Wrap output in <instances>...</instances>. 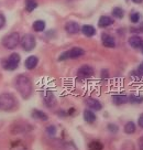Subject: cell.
Masks as SVG:
<instances>
[{
	"label": "cell",
	"instance_id": "1",
	"mask_svg": "<svg viewBox=\"0 0 143 150\" xmlns=\"http://www.w3.org/2000/svg\"><path fill=\"white\" fill-rule=\"evenodd\" d=\"M14 85H15V88L18 89L19 94L22 96V98L28 99L33 91L32 82L30 80V77L24 74H20L15 77L14 80Z\"/></svg>",
	"mask_w": 143,
	"mask_h": 150
},
{
	"label": "cell",
	"instance_id": "2",
	"mask_svg": "<svg viewBox=\"0 0 143 150\" xmlns=\"http://www.w3.org/2000/svg\"><path fill=\"white\" fill-rule=\"evenodd\" d=\"M15 106H17V100L12 94H0V109H2L5 112H9V110L14 109Z\"/></svg>",
	"mask_w": 143,
	"mask_h": 150
},
{
	"label": "cell",
	"instance_id": "3",
	"mask_svg": "<svg viewBox=\"0 0 143 150\" xmlns=\"http://www.w3.org/2000/svg\"><path fill=\"white\" fill-rule=\"evenodd\" d=\"M85 54V50L80 47H74L69 49L67 51L63 52L60 56H58V61H65V60H74V59H78L80 56Z\"/></svg>",
	"mask_w": 143,
	"mask_h": 150
},
{
	"label": "cell",
	"instance_id": "4",
	"mask_svg": "<svg viewBox=\"0 0 143 150\" xmlns=\"http://www.w3.org/2000/svg\"><path fill=\"white\" fill-rule=\"evenodd\" d=\"M2 45L8 49V50H13L18 47V44L20 43V35L18 32H12L10 34H7L4 39H2Z\"/></svg>",
	"mask_w": 143,
	"mask_h": 150
},
{
	"label": "cell",
	"instance_id": "5",
	"mask_svg": "<svg viewBox=\"0 0 143 150\" xmlns=\"http://www.w3.org/2000/svg\"><path fill=\"white\" fill-rule=\"evenodd\" d=\"M20 43H21V47H22L24 51L30 52L32 51L33 49L35 47V45H37V40H35L33 34L28 33V34L23 35V38L20 40Z\"/></svg>",
	"mask_w": 143,
	"mask_h": 150
},
{
	"label": "cell",
	"instance_id": "6",
	"mask_svg": "<svg viewBox=\"0 0 143 150\" xmlns=\"http://www.w3.org/2000/svg\"><path fill=\"white\" fill-rule=\"evenodd\" d=\"M19 64H20V55H19L18 53H12V54L6 60L4 66H5L6 70L14 71L18 69Z\"/></svg>",
	"mask_w": 143,
	"mask_h": 150
},
{
	"label": "cell",
	"instance_id": "7",
	"mask_svg": "<svg viewBox=\"0 0 143 150\" xmlns=\"http://www.w3.org/2000/svg\"><path fill=\"white\" fill-rule=\"evenodd\" d=\"M94 74H95L94 67L90 65H87V64L82 65L78 70H77V77L80 79V80H87V79H90V77L94 76Z\"/></svg>",
	"mask_w": 143,
	"mask_h": 150
},
{
	"label": "cell",
	"instance_id": "8",
	"mask_svg": "<svg viewBox=\"0 0 143 150\" xmlns=\"http://www.w3.org/2000/svg\"><path fill=\"white\" fill-rule=\"evenodd\" d=\"M85 104L89 109H92L94 112H99L102 108V104L98 99L92 98V97H88V98L85 99Z\"/></svg>",
	"mask_w": 143,
	"mask_h": 150
},
{
	"label": "cell",
	"instance_id": "9",
	"mask_svg": "<svg viewBox=\"0 0 143 150\" xmlns=\"http://www.w3.org/2000/svg\"><path fill=\"white\" fill-rule=\"evenodd\" d=\"M65 31L68 34H77L80 31V25L75 21H67L65 24Z\"/></svg>",
	"mask_w": 143,
	"mask_h": 150
},
{
	"label": "cell",
	"instance_id": "10",
	"mask_svg": "<svg viewBox=\"0 0 143 150\" xmlns=\"http://www.w3.org/2000/svg\"><path fill=\"white\" fill-rule=\"evenodd\" d=\"M128 43L133 49H142L143 47V39L140 35H132L129 38Z\"/></svg>",
	"mask_w": 143,
	"mask_h": 150
},
{
	"label": "cell",
	"instance_id": "11",
	"mask_svg": "<svg viewBox=\"0 0 143 150\" xmlns=\"http://www.w3.org/2000/svg\"><path fill=\"white\" fill-rule=\"evenodd\" d=\"M101 42L102 45L106 47H116V40L115 38L110 35V34H107V33H104L101 35Z\"/></svg>",
	"mask_w": 143,
	"mask_h": 150
},
{
	"label": "cell",
	"instance_id": "12",
	"mask_svg": "<svg viewBox=\"0 0 143 150\" xmlns=\"http://www.w3.org/2000/svg\"><path fill=\"white\" fill-rule=\"evenodd\" d=\"M128 102H129V98H128V95L125 94H116L112 96V103L118 106L127 104Z\"/></svg>",
	"mask_w": 143,
	"mask_h": 150
},
{
	"label": "cell",
	"instance_id": "13",
	"mask_svg": "<svg viewBox=\"0 0 143 150\" xmlns=\"http://www.w3.org/2000/svg\"><path fill=\"white\" fill-rule=\"evenodd\" d=\"M113 24V19L109 16H101L98 20V27L99 28H108Z\"/></svg>",
	"mask_w": 143,
	"mask_h": 150
},
{
	"label": "cell",
	"instance_id": "14",
	"mask_svg": "<svg viewBox=\"0 0 143 150\" xmlns=\"http://www.w3.org/2000/svg\"><path fill=\"white\" fill-rule=\"evenodd\" d=\"M80 31L83 33L85 37L87 38H92L96 34V28L92 25V24H85L80 28Z\"/></svg>",
	"mask_w": 143,
	"mask_h": 150
},
{
	"label": "cell",
	"instance_id": "15",
	"mask_svg": "<svg viewBox=\"0 0 143 150\" xmlns=\"http://www.w3.org/2000/svg\"><path fill=\"white\" fill-rule=\"evenodd\" d=\"M37 63H39V59H37V56L31 55L25 60V62H24V66H25V69H28V70H33V69L37 67Z\"/></svg>",
	"mask_w": 143,
	"mask_h": 150
},
{
	"label": "cell",
	"instance_id": "16",
	"mask_svg": "<svg viewBox=\"0 0 143 150\" xmlns=\"http://www.w3.org/2000/svg\"><path fill=\"white\" fill-rule=\"evenodd\" d=\"M84 119H85V122H88V124H92V122H96V114L94 112V110L92 109H85L84 110Z\"/></svg>",
	"mask_w": 143,
	"mask_h": 150
},
{
	"label": "cell",
	"instance_id": "17",
	"mask_svg": "<svg viewBox=\"0 0 143 150\" xmlns=\"http://www.w3.org/2000/svg\"><path fill=\"white\" fill-rule=\"evenodd\" d=\"M44 103H45L46 106H49V107H52V106H54L56 104L55 96H54V94L52 93V92H50V91L44 94Z\"/></svg>",
	"mask_w": 143,
	"mask_h": 150
},
{
	"label": "cell",
	"instance_id": "18",
	"mask_svg": "<svg viewBox=\"0 0 143 150\" xmlns=\"http://www.w3.org/2000/svg\"><path fill=\"white\" fill-rule=\"evenodd\" d=\"M32 117L37 120H42V122H46L49 119V116L46 115L44 112H42L40 109H33L32 110Z\"/></svg>",
	"mask_w": 143,
	"mask_h": 150
},
{
	"label": "cell",
	"instance_id": "19",
	"mask_svg": "<svg viewBox=\"0 0 143 150\" xmlns=\"http://www.w3.org/2000/svg\"><path fill=\"white\" fill-rule=\"evenodd\" d=\"M123 130H125L127 135H132L137 130V126H135V124L133 122H128L123 127Z\"/></svg>",
	"mask_w": 143,
	"mask_h": 150
},
{
	"label": "cell",
	"instance_id": "20",
	"mask_svg": "<svg viewBox=\"0 0 143 150\" xmlns=\"http://www.w3.org/2000/svg\"><path fill=\"white\" fill-rule=\"evenodd\" d=\"M111 14L116 19H122L125 17V10L120 8V7H115L111 10Z\"/></svg>",
	"mask_w": 143,
	"mask_h": 150
},
{
	"label": "cell",
	"instance_id": "21",
	"mask_svg": "<svg viewBox=\"0 0 143 150\" xmlns=\"http://www.w3.org/2000/svg\"><path fill=\"white\" fill-rule=\"evenodd\" d=\"M33 30L35 32H42L45 30V22L43 20H37L33 22Z\"/></svg>",
	"mask_w": 143,
	"mask_h": 150
},
{
	"label": "cell",
	"instance_id": "22",
	"mask_svg": "<svg viewBox=\"0 0 143 150\" xmlns=\"http://www.w3.org/2000/svg\"><path fill=\"white\" fill-rule=\"evenodd\" d=\"M37 7V0H25V10L28 12H32Z\"/></svg>",
	"mask_w": 143,
	"mask_h": 150
},
{
	"label": "cell",
	"instance_id": "23",
	"mask_svg": "<svg viewBox=\"0 0 143 150\" xmlns=\"http://www.w3.org/2000/svg\"><path fill=\"white\" fill-rule=\"evenodd\" d=\"M129 103L131 104H142L143 103V96L142 95H130L128 96Z\"/></svg>",
	"mask_w": 143,
	"mask_h": 150
},
{
	"label": "cell",
	"instance_id": "24",
	"mask_svg": "<svg viewBox=\"0 0 143 150\" xmlns=\"http://www.w3.org/2000/svg\"><path fill=\"white\" fill-rule=\"evenodd\" d=\"M102 148H104L102 144L98 140L92 141V142L89 144V146H88V149L89 150H102Z\"/></svg>",
	"mask_w": 143,
	"mask_h": 150
},
{
	"label": "cell",
	"instance_id": "25",
	"mask_svg": "<svg viewBox=\"0 0 143 150\" xmlns=\"http://www.w3.org/2000/svg\"><path fill=\"white\" fill-rule=\"evenodd\" d=\"M60 148L61 150H78L73 142H63Z\"/></svg>",
	"mask_w": 143,
	"mask_h": 150
},
{
	"label": "cell",
	"instance_id": "26",
	"mask_svg": "<svg viewBox=\"0 0 143 150\" xmlns=\"http://www.w3.org/2000/svg\"><path fill=\"white\" fill-rule=\"evenodd\" d=\"M130 18V21L132 22V23H138L140 22V19H141V14L137 12V11H133V12H131L129 16Z\"/></svg>",
	"mask_w": 143,
	"mask_h": 150
},
{
	"label": "cell",
	"instance_id": "27",
	"mask_svg": "<svg viewBox=\"0 0 143 150\" xmlns=\"http://www.w3.org/2000/svg\"><path fill=\"white\" fill-rule=\"evenodd\" d=\"M56 132H57V130H56V127L54 125H50L49 127H46V134L50 137H54L56 135Z\"/></svg>",
	"mask_w": 143,
	"mask_h": 150
},
{
	"label": "cell",
	"instance_id": "28",
	"mask_svg": "<svg viewBox=\"0 0 143 150\" xmlns=\"http://www.w3.org/2000/svg\"><path fill=\"white\" fill-rule=\"evenodd\" d=\"M107 129L110 131V132H112V134H117L118 130H119V127L117 126L116 124H109V125L107 126Z\"/></svg>",
	"mask_w": 143,
	"mask_h": 150
},
{
	"label": "cell",
	"instance_id": "29",
	"mask_svg": "<svg viewBox=\"0 0 143 150\" xmlns=\"http://www.w3.org/2000/svg\"><path fill=\"white\" fill-rule=\"evenodd\" d=\"M138 149L143 150V136H141L138 139Z\"/></svg>",
	"mask_w": 143,
	"mask_h": 150
},
{
	"label": "cell",
	"instance_id": "30",
	"mask_svg": "<svg viewBox=\"0 0 143 150\" xmlns=\"http://www.w3.org/2000/svg\"><path fill=\"white\" fill-rule=\"evenodd\" d=\"M6 24V18L5 16H2V14H0V29H2L5 27Z\"/></svg>",
	"mask_w": 143,
	"mask_h": 150
},
{
	"label": "cell",
	"instance_id": "31",
	"mask_svg": "<svg viewBox=\"0 0 143 150\" xmlns=\"http://www.w3.org/2000/svg\"><path fill=\"white\" fill-rule=\"evenodd\" d=\"M138 125L140 128H143V112L139 116L138 118Z\"/></svg>",
	"mask_w": 143,
	"mask_h": 150
},
{
	"label": "cell",
	"instance_id": "32",
	"mask_svg": "<svg viewBox=\"0 0 143 150\" xmlns=\"http://www.w3.org/2000/svg\"><path fill=\"white\" fill-rule=\"evenodd\" d=\"M137 31V32H142L143 33V22L140 24V27H138L137 29H132V32Z\"/></svg>",
	"mask_w": 143,
	"mask_h": 150
},
{
	"label": "cell",
	"instance_id": "33",
	"mask_svg": "<svg viewBox=\"0 0 143 150\" xmlns=\"http://www.w3.org/2000/svg\"><path fill=\"white\" fill-rule=\"evenodd\" d=\"M138 73H140V74H143V62L138 66Z\"/></svg>",
	"mask_w": 143,
	"mask_h": 150
},
{
	"label": "cell",
	"instance_id": "34",
	"mask_svg": "<svg viewBox=\"0 0 143 150\" xmlns=\"http://www.w3.org/2000/svg\"><path fill=\"white\" fill-rule=\"evenodd\" d=\"M132 2L137 4V5H140V4H142L143 2V0H132Z\"/></svg>",
	"mask_w": 143,
	"mask_h": 150
},
{
	"label": "cell",
	"instance_id": "35",
	"mask_svg": "<svg viewBox=\"0 0 143 150\" xmlns=\"http://www.w3.org/2000/svg\"><path fill=\"white\" fill-rule=\"evenodd\" d=\"M141 50H142V53H143V47H142V49H141Z\"/></svg>",
	"mask_w": 143,
	"mask_h": 150
}]
</instances>
